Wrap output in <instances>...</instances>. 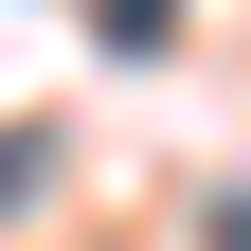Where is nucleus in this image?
<instances>
[{"mask_svg":"<svg viewBox=\"0 0 251 251\" xmlns=\"http://www.w3.org/2000/svg\"><path fill=\"white\" fill-rule=\"evenodd\" d=\"M162 18H179V0H108V36H126V54H144V36H162Z\"/></svg>","mask_w":251,"mask_h":251,"instance_id":"nucleus-1","label":"nucleus"},{"mask_svg":"<svg viewBox=\"0 0 251 251\" xmlns=\"http://www.w3.org/2000/svg\"><path fill=\"white\" fill-rule=\"evenodd\" d=\"M36 162H54V144H0V198H36Z\"/></svg>","mask_w":251,"mask_h":251,"instance_id":"nucleus-2","label":"nucleus"}]
</instances>
